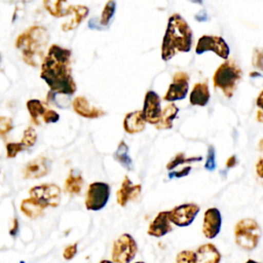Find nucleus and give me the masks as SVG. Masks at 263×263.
<instances>
[{"mask_svg":"<svg viewBox=\"0 0 263 263\" xmlns=\"http://www.w3.org/2000/svg\"><path fill=\"white\" fill-rule=\"evenodd\" d=\"M70 58L71 50L52 44L41 64L40 77L55 93L71 96L76 91V84L71 75Z\"/></svg>","mask_w":263,"mask_h":263,"instance_id":"1","label":"nucleus"},{"mask_svg":"<svg viewBox=\"0 0 263 263\" xmlns=\"http://www.w3.org/2000/svg\"><path fill=\"white\" fill-rule=\"evenodd\" d=\"M192 45V32L186 21L178 13L168 18L161 45V59L171 60L177 52H187Z\"/></svg>","mask_w":263,"mask_h":263,"instance_id":"2","label":"nucleus"},{"mask_svg":"<svg viewBox=\"0 0 263 263\" xmlns=\"http://www.w3.org/2000/svg\"><path fill=\"white\" fill-rule=\"evenodd\" d=\"M49 37L45 28L34 26L21 34L15 46L23 52L24 61L30 66H38L44 54V49Z\"/></svg>","mask_w":263,"mask_h":263,"instance_id":"3","label":"nucleus"},{"mask_svg":"<svg viewBox=\"0 0 263 263\" xmlns=\"http://www.w3.org/2000/svg\"><path fill=\"white\" fill-rule=\"evenodd\" d=\"M241 77L242 71L239 66L233 60H226V62L218 67L213 76L214 86L216 88H220L224 96L230 99L233 96Z\"/></svg>","mask_w":263,"mask_h":263,"instance_id":"4","label":"nucleus"},{"mask_svg":"<svg viewBox=\"0 0 263 263\" xmlns=\"http://www.w3.org/2000/svg\"><path fill=\"white\" fill-rule=\"evenodd\" d=\"M261 237V228L256 220L245 218L239 220L234 227L235 243L242 250L251 252L257 248Z\"/></svg>","mask_w":263,"mask_h":263,"instance_id":"5","label":"nucleus"},{"mask_svg":"<svg viewBox=\"0 0 263 263\" xmlns=\"http://www.w3.org/2000/svg\"><path fill=\"white\" fill-rule=\"evenodd\" d=\"M138 252V245L135 238L128 234H121L112 247V261L114 263H130Z\"/></svg>","mask_w":263,"mask_h":263,"instance_id":"6","label":"nucleus"},{"mask_svg":"<svg viewBox=\"0 0 263 263\" xmlns=\"http://www.w3.org/2000/svg\"><path fill=\"white\" fill-rule=\"evenodd\" d=\"M110 186L104 182H93L88 185L85 194V208L97 212L104 209L110 198Z\"/></svg>","mask_w":263,"mask_h":263,"instance_id":"7","label":"nucleus"},{"mask_svg":"<svg viewBox=\"0 0 263 263\" xmlns=\"http://www.w3.org/2000/svg\"><path fill=\"white\" fill-rule=\"evenodd\" d=\"M29 195L38 200L45 208H57L61 202V188L53 183L36 185L29 190Z\"/></svg>","mask_w":263,"mask_h":263,"instance_id":"8","label":"nucleus"},{"mask_svg":"<svg viewBox=\"0 0 263 263\" xmlns=\"http://www.w3.org/2000/svg\"><path fill=\"white\" fill-rule=\"evenodd\" d=\"M199 211L200 208L196 203H183L170 210L168 217L174 225L178 227H186L194 221Z\"/></svg>","mask_w":263,"mask_h":263,"instance_id":"9","label":"nucleus"},{"mask_svg":"<svg viewBox=\"0 0 263 263\" xmlns=\"http://www.w3.org/2000/svg\"><path fill=\"white\" fill-rule=\"evenodd\" d=\"M205 51H213L220 58L227 60L229 57V46L225 40L220 36H210L204 35L198 39L195 52L201 54Z\"/></svg>","mask_w":263,"mask_h":263,"instance_id":"10","label":"nucleus"},{"mask_svg":"<svg viewBox=\"0 0 263 263\" xmlns=\"http://www.w3.org/2000/svg\"><path fill=\"white\" fill-rule=\"evenodd\" d=\"M189 76L185 72H177L173 77V82L170 84L166 93L163 97L164 101L174 102L183 100L188 93Z\"/></svg>","mask_w":263,"mask_h":263,"instance_id":"11","label":"nucleus"},{"mask_svg":"<svg viewBox=\"0 0 263 263\" xmlns=\"http://www.w3.org/2000/svg\"><path fill=\"white\" fill-rule=\"evenodd\" d=\"M142 111L146 122L154 125L158 123L162 110L160 108V98L155 91L148 90L146 92Z\"/></svg>","mask_w":263,"mask_h":263,"instance_id":"12","label":"nucleus"},{"mask_svg":"<svg viewBox=\"0 0 263 263\" xmlns=\"http://www.w3.org/2000/svg\"><path fill=\"white\" fill-rule=\"evenodd\" d=\"M222 216L217 208H210L204 212L202 233L208 239L215 238L221 230Z\"/></svg>","mask_w":263,"mask_h":263,"instance_id":"13","label":"nucleus"},{"mask_svg":"<svg viewBox=\"0 0 263 263\" xmlns=\"http://www.w3.org/2000/svg\"><path fill=\"white\" fill-rule=\"evenodd\" d=\"M50 173V161L45 156H38L31 159L24 167L23 175L25 179H39Z\"/></svg>","mask_w":263,"mask_h":263,"instance_id":"14","label":"nucleus"},{"mask_svg":"<svg viewBox=\"0 0 263 263\" xmlns=\"http://www.w3.org/2000/svg\"><path fill=\"white\" fill-rule=\"evenodd\" d=\"M142 191L141 184H134L130 179L125 176L121 182L120 188L117 190L116 198L120 206H125L129 201H136Z\"/></svg>","mask_w":263,"mask_h":263,"instance_id":"15","label":"nucleus"},{"mask_svg":"<svg viewBox=\"0 0 263 263\" xmlns=\"http://www.w3.org/2000/svg\"><path fill=\"white\" fill-rule=\"evenodd\" d=\"M173 230L172 222L168 217V211L159 212L149 224L147 233L153 237H162Z\"/></svg>","mask_w":263,"mask_h":263,"instance_id":"16","label":"nucleus"},{"mask_svg":"<svg viewBox=\"0 0 263 263\" xmlns=\"http://www.w3.org/2000/svg\"><path fill=\"white\" fill-rule=\"evenodd\" d=\"M73 110L80 116L88 119L99 118L104 116L106 112L100 108L91 106L85 97H76L72 103Z\"/></svg>","mask_w":263,"mask_h":263,"instance_id":"17","label":"nucleus"},{"mask_svg":"<svg viewBox=\"0 0 263 263\" xmlns=\"http://www.w3.org/2000/svg\"><path fill=\"white\" fill-rule=\"evenodd\" d=\"M88 14V8L83 5H74L69 6L65 16H68V20L62 25L63 31H71L79 26V24L86 17Z\"/></svg>","mask_w":263,"mask_h":263,"instance_id":"18","label":"nucleus"},{"mask_svg":"<svg viewBox=\"0 0 263 263\" xmlns=\"http://www.w3.org/2000/svg\"><path fill=\"white\" fill-rule=\"evenodd\" d=\"M145 125L146 120L144 118L142 110L129 112L125 115L123 119V129L129 135L142 133L145 129Z\"/></svg>","mask_w":263,"mask_h":263,"instance_id":"19","label":"nucleus"},{"mask_svg":"<svg viewBox=\"0 0 263 263\" xmlns=\"http://www.w3.org/2000/svg\"><path fill=\"white\" fill-rule=\"evenodd\" d=\"M195 254L196 263H220L222 258L217 247L211 242L198 247Z\"/></svg>","mask_w":263,"mask_h":263,"instance_id":"20","label":"nucleus"},{"mask_svg":"<svg viewBox=\"0 0 263 263\" xmlns=\"http://www.w3.org/2000/svg\"><path fill=\"white\" fill-rule=\"evenodd\" d=\"M210 90L206 82H198L194 84L190 96L189 101L192 106H205L210 101Z\"/></svg>","mask_w":263,"mask_h":263,"instance_id":"21","label":"nucleus"},{"mask_svg":"<svg viewBox=\"0 0 263 263\" xmlns=\"http://www.w3.org/2000/svg\"><path fill=\"white\" fill-rule=\"evenodd\" d=\"M46 208L42 205L38 200L33 197H28L23 199L21 202V211L22 213L30 219H37L41 217Z\"/></svg>","mask_w":263,"mask_h":263,"instance_id":"22","label":"nucleus"},{"mask_svg":"<svg viewBox=\"0 0 263 263\" xmlns=\"http://www.w3.org/2000/svg\"><path fill=\"white\" fill-rule=\"evenodd\" d=\"M84 180L80 173L71 170L67 179L65 180V191L70 195H79L83 188Z\"/></svg>","mask_w":263,"mask_h":263,"instance_id":"23","label":"nucleus"},{"mask_svg":"<svg viewBox=\"0 0 263 263\" xmlns=\"http://www.w3.org/2000/svg\"><path fill=\"white\" fill-rule=\"evenodd\" d=\"M179 112V108L174 104L170 103L164 107V109L161 112L160 119L157 124H155V127L157 129H170L173 127V121L176 118L177 114Z\"/></svg>","mask_w":263,"mask_h":263,"instance_id":"24","label":"nucleus"},{"mask_svg":"<svg viewBox=\"0 0 263 263\" xmlns=\"http://www.w3.org/2000/svg\"><path fill=\"white\" fill-rule=\"evenodd\" d=\"M114 158L127 171L133 168V161L128 154V147L123 140H121L114 153Z\"/></svg>","mask_w":263,"mask_h":263,"instance_id":"25","label":"nucleus"},{"mask_svg":"<svg viewBox=\"0 0 263 263\" xmlns=\"http://www.w3.org/2000/svg\"><path fill=\"white\" fill-rule=\"evenodd\" d=\"M27 108H28V111L30 113V116H31V119H32L33 123H35L36 125H39L40 122H39L38 118L40 116H43V114L45 113V111L47 109H45V107H44V105L42 104L41 101L36 100V99L29 100L27 102Z\"/></svg>","mask_w":263,"mask_h":263,"instance_id":"26","label":"nucleus"},{"mask_svg":"<svg viewBox=\"0 0 263 263\" xmlns=\"http://www.w3.org/2000/svg\"><path fill=\"white\" fill-rule=\"evenodd\" d=\"M67 0H44L45 9L55 17H62L66 15L67 10L63 9V3Z\"/></svg>","mask_w":263,"mask_h":263,"instance_id":"27","label":"nucleus"},{"mask_svg":"<svg viewBox=\"0 0 263 263\" xmlns=\"http://www.w3.org/2000/svg\"><path fill=\"white\" fill-rule=\"evenodd\" d=\"M201 159H202L201 156H198V157H185L184 152H180L166 164V168L168 171H172L175 167L179 166L180 164L190 163V162H194V161H200Z\"/></svg>","mask_w":263,"mask_h":263,"instance_id":"28","label":"nucleus"},{"mask_svg":"<svg viewBox=\"0 0 263 263\" xmlns=\"http://www.w3.org/2000/svg\"><path fill=\"white\" fill-rule=\"evenodd\" d=\"M115 9H116L115 1L114 0H109L106 3L105 7H104V10L102 12V17H101V21H100L103 27H106L110 23L111 18L113 17V14L115 12Z\"/></svg>","mask_w":263,"mask_h":263,"instance_id":"29","label":"nucleus"},{"mask_svg":"<svg viewBox=\"0 0 263 263\" xmlns=\"http://www.w3.org/2000/svg\"><path fill=\"white\" fill-rule=\"evenodd\" d=\"M37 141V134H36V130L31 127V126H28L25 130H24V134H23V138L21 140V143L25 146V148H29V147H32Z\"/></svg>","mask_w":263,"mask_h":263,"instance_id":"30","label":"nucleus"},{"mask_svg":"<svg viewBox=\"0 0 263 263\" xmlns=\"http://www.w3.org/2000/svg\"><path fill=\"white\" fill-rule=\"evenodd\" d=\"M175 263H196V254L193 251L183 250L176 256Z\"/></svg>","mask_w":263,"mask_h":263,"instance_id":"31","label":"nucleus"},{"mask_svg":"<svg viewBox=\"0 0 263 263\" xmlns=\"http://www.w3.org/2000/svg\"><path fill=\"white\" fill-rule=\"evenodd\" d=\"M6 148V156L8 158H13L15 157L20 152L25 150V146L20 142V143H14V142H8L5 145Z\"/></svg>","mask_w":263,"mask_h":263,"instance_id":"32","label":"nucleus"},{"mask_svg":"<svg viewBox=\"0 0 263 263\" xmlns=\"http://www.w3.org/2000/svg\"><path fill=\"white\" fill-rule=\"evenodd\" d=\"M215 158H216L215 148H214V146L210 145L209 148H208V155H206V160H205V163H204V168L206 171L212 172V171H214L216 168Z\"/></svg>","mask_w":263,"mask_h":263,"instance_id":"33","label":"nucleus"},{"mask_svg":"<svg viewBox=\"0 0 263 263\" xmlns=\"http://www.w3.org/2000/svg\"><path fill=\"white\" fill-rule=\"evenodd\" d=\"M253 66L263 72V48H256L253 51L252 57Z\"/></svg>","mask_w":263,"mask_h":263,"instance_id":"34","label":"nucleus"},{"mask_svg":"<svg viewBox=\"0 0 263 263\" xmlns=\"http://www.w3.org/2000/svg\"><path fill=\"white\" fill-rule=\"evenodd\" d=\"M12 128H13V124H12L11 118L2 116L0 118V134L2 138H4Z\"/></svg>","mask_w":263,"mask_h":263,"instance_id":"35","label":"nucleus"},{"mask_svg":"<svg viewBox=\"0 0 263 263\" xmlns=\"http://www.w3.org/2000/svg\"><path fill=\"white\" fill-rule=\"evenodd\" d=\"M42 118H43V121H44L45 123H54V122H58V121H59L60 115H59L55 111L47 109V110L45 111V113L43 114Z\"/></svg>","mask_w":263,"mask_h":263,"instance_id":"36","label":"nucleus"},{"mask_svg":"<svg viewBox=\"0 0 263 263\" xmlns=\"http://www.w3.org/2000/svg\"><path fill=\"white\" fill-rule=\"evenodd\" d=\"M77 254V243H72V245H69L68 247L65 248L64 250V253H63V257L64 259L66 260H72Z\"/></svg>","mask_w":263,"mask_h":263,"instance_id":"37","label":"nucleus"},{"mask_svg":"<svg viewBox=\"0 0 263 263\" xmlns=\"http://www.w3.org/2000/svg\"><path fill=\"white\" fill-rule=\"evenodd\" d=\"M191 171V166H185L184 168H182V171H178V172H173L170 174V178H182L187 176Z\"/></svg>","mask_w":263,"mask_h":263,"instance_id":"38","label":"nucleus"},{"mask_svg":"<svg viewBox=\"0 0 263 263\" xmlns=\"http://www.w3.org/2000/svg\"><path fill=\"white\" fill-rule=\"evenodd\" d=\"M256 174L259 178L263 179V158H259L257 163H256Z\"/></svg>","mask_w":263,"mask_h":263,"instance_id":"39","label":"nucleus"},{"mask_svg":"<svg viewBox=\"0 0 263 263\" xmlns=\"http://www.w3.org/2000/svg\"><path fill=\"white\" fill-rule=\"evenodd\" d=\"M88 28H89V29H92V30H103V29H104L102 26L99 25L97 17H92V18L88 22Z\"/></svg>","mask_w":263,"mask_h":263,"instance_id":"40","label":"nucleus"},{"mask_svg":"<svg viewBox=\"0 0 263 263\" xmlns=\"http://www.w3.org/2000/svg\"><path fill=\"white\" fill-rule=\"evenodd\" d=\"M236 157H235V155H231L227 160H226V166L228 167V168H230V167H233L235 164H236Z\"/></svg>","mask_w":263,"mask_h":263,"instance_id":"41","label":"nucleus"},{"mask_svg":"<svg viewBox=\"0 0 263 263\" xmlns=\"http://www.w3.org/2000/svg\"><path fill=\"white\" fill-rule=\"evenodd\" d=\"M256 105L258 108H260L261 110H263V90L259 93V96L257 97L256 100Z\"/></svg>","mask_w":263,"mask_h":263,"instance_id":"42","label":"nucleus"},{"mask_svg":"<svg viewBox=\"0 0 263 263\" xmlns=\"http://www.w3.org/2000/svg\"><path fill=\"white\" fill-rule=\"evenodd\" d=\"M195 20L198 21V22H204L206 21V13L204 10H201L199 13H197L195 15Z\"/></svg>","mask_w":263,"mask_h":263,"instance_id":"43","label":"nucleus"},{"mask_svg":"<svg viewBox=\"0 0 263 263\" xmlns=\"http://www.w3.org/2000/svg\"><path fill=\"white\" fill-rule=\"evenodd\" d=\"M17 228H18V221H17V219H14V220H13L12 228L10 229V234H11V236H14V235L17 233Z\"/></svg>","mask_w":263,"mask_h":263,"instance_id":"44","label":"nucleus"},{"mask_svg":"<svg viewBox=\"0 0 263 263\" xmlns=\"http://www.w3.org/2000/svg\"><path fill=\"white\" fill-rule=\"evenodd\" d=\"M256 119H257V121H259V122H261V123H263V110H258L257 111V114H256Z\"/></svg>","mask_w":263,"mask_h":263,"instance_id":"45","label":"nucleus"},{"mask_svg":"<svg viewBox=\"0 0 263 263\" xmlns=\"http://www.w3.org/2000/svg\"><path fill=\"white\" fill-rule=\"evenodd\" d=\"M258 148H259L260 151H263V138L259 141V143H258Z\"/></svg>","mask_w":263,"mask_h":263,"instance_id":"46","label":"nucleus"},{"mask_svg":"<svg viewBox=\"0 0 263 263\" xmlns=\"http://www.w3.org/2000/svg\"><path fill=\"white\" fill-rule=\"evenodd\" d=\"M245 263H261V262H257V261H255V260H253V259H249V260H247Z\"/></svg>","mask_w":263,"mask_h":263,"instance_id":"47","label":"nucleus"},{"mask_svg":"<svg viewBox=\"0 0 263 263\" xmlns=\"http://www.w3.org/2000/svg\"><path fill=\"white\" fill-rule=\"evenodd\" d=\"M99 263H114V262H113V261H110V260H106V259H104V260L100 261Z\"/></svg>","mask_w":263,"mask_h":263,"instance_id":"48","label":"nucleus"},{"mask_svg":"<svg viewBox=\"0 0 263 263\" xmlns=\"http://www.w3.org/2000/svg\"><path fill=\"white\" fill-rule=\"evenodd\" d=\"M191 2L193 3H196V4H201L202 3V0H190Z\"/></svg>","mask_w":263,"mask_h":263,"instance_id":"49","label":"nucleus"},{"mask_svg":"<svg viewBox=\"0 0 263 263\" xmlns=\"http://www.w3.org/2000/svg\"><path fill=\"white\" fill-rule=\"evenodd\" d=\"M24 2H30V1H32V0H23Z\"/></svg>","mask_w":263,"mask_h":263,"instance_id":"50","label":"nucleus"},{"mask_svg":"<svg viewBox=\"0 0 263 263\" xmlns=\"http://www.w3.org/2000/svg\"><path fill=\"white\" fill-rule=\"evenodd\" d=\"M135 263H145V262H142V261H138V262H135Z\"/></svg>","mask_w":263,"mask_h":263,"instance_id":"51","label":"nucleus"}]
</instances>
